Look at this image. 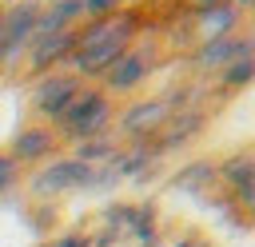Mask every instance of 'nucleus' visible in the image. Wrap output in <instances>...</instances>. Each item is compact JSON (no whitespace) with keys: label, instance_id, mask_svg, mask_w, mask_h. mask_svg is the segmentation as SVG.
<instances>
[{"label":"nucleus","instance_id":"1","mask_svg":"<svg viewBox=\"0 0 255 247\" xmlns=\"http://www.w3.org/2000/svg\"><path fill=\"white\" fill-rule=\"evenodd\" d=\"M116 124V108H112V96L100 88V84H84L80 96L56 116L52 131L60 135V143H84V139H96V135H108Z\"/></svg>","mask_w":255,"mask_h":247},{"label":"nucleus","instance_id":"2","mask_svg":"<svg viewBox=\"0 0 255 247\" xmlns=\"http://www.w3.org/2000/svg\"><path fill=\"white\" fill-rule=\"evenodd\" d=\"M92 183H96V167L76 155H56L28 175L32 199H60L68 191H92Z\"/></svg>","mask_w":255,"mask_h":247},{"label":"nucleus","instance_id":"3","mask_svg":"<svg viewBox=\"0 0 255 247\" xmlns=\"http://www.w3.org/2000/svg\"><path fill=\"white\" fill-rule=\"evenodd\" d=\"M80 88H84V80L76 76V72H68V68H56V72H44V76H36V84H32V112L40 116V120H48V124H56V116L80 96Z\"/></svg>","mask_w":255,"mask_h":247},{"label":"nucleus","instance_id":"4","mask_svg":"<svg viewBox=\"0 0 255 247\" xmlns=\"http://www.w3.org/2000/svg\"><path fill=\"white\" fill-rule=\"evenodd\" d=\"M171 100L167 96H147V100H131L120 116H116V131L120 139L135 143V139H155V131L171 120Z\"/></svg>","mask_w":255,"mask_h":247},{"label":"nucleus","instance_id":"5","mask_svg":"<svg viewBox=\"0 0 255 247\" xmlns=\"http://www.w3.org/2000/svg\"><path fill=\"white\" fill-rule=\"evenodd\" d=\"M151 72H155V52H143V48L131 44V48L100 76V88H104L108 96H124V92H135Z\"/></svg>","mask_w":255,"mask_h":247},{"label":"nucleus","instance_id":"6","mask_svg":"<svg viewBox=\"0 0 255 247\" xmlns=\"http://www.w3.org/2000/svg\"><path fill=\"white\" fill-rule=\"evenodd\" d=\"M4 151H8L20 167H40V163L56 159V151H60V135L52 131V124H28V127H20V131L8 139Z\"/></svg>","mask_w":255,"mask_h":247},{"label":"nucleus","instance_id":"7","mask_svg":"<svg viewBox=\"0 0 255 247\" xmlns=\"http://www.w3.org/2000/svg\"><path fill=\"white\" fill-rule=\"evenodd\" d=\"M243 56H255V36L251 32H231V36H219L211 44H199L191 52V68L195 72H223L227 64L243 60Z\"/></svg>","mask_w":255,"mask_h":247},{"label":"nucleus","instance_id":"8","mask_svg":"<svg viewBox=\"0 0 255 247\" xmlns=\"http://www.w3.org/2000/svg\"><path fill=\"white\" fill-rule=\"evenodd\" d=\"M76 36H80V28H64V32H52V36H36L32 48H28V72H32V76H44V72L64 68L68 56L76 52Z\"/></svg>","mask_w":255,"mask_h":247},{"label":"nucleus","instance_id":"9","mask_svg":"<svg viewBox=\"0 0 255 247\" xmlns=\"http://www.w3.org/2000/svg\"><path fill=\"white\" fill-rule=\"evenodd\" d=\"M239 24H243V8L231 4V0H223L215 8H203V12H191V36H195V44H211L219 36H231V32H239Z\"/></svg>","mask_w":255,"mask_h":247},{"label":"nucleus","instance_id":"10","mask_svg":"<svg viewBox=\"0 0 255 247\" xmlns=\"http://www.w3.org/2000/svg\"><path fill=\"white\" fill-rule=\"evenodd\" d=\"M203 124H207V112H199V108H183V112H171V120L155 131V151L159 155H167V151H179V147H187L199 131H203Z\"/></svg>","mask_w":255,"mask_h":247},{"label":"nucleus","instance_id":"11","mask_svg":"<svg viewBox=\"0 0 255 247\" xmlns=\"http://www.w3.org/2000/svg\"><path fill=\"white\" fill-rule=\"evenodd\" d=\"M80 24H84V0H52V4H40L36 36H52V32L80 28Z\"/></svg>","mask_w":255,"mask_h":247},{"label":"nucleus","instance_id":"12","mask_svg":"<svg viewBox=\"0 0 255 247\" xmlns=\"http://www.w3.org/2000/svg\"><path fill=\"white\" fill-rule=\"evenodd\" d=\"M219 183V171H215V159H191L187 167H179L175 175H171V187L175 191H207V187H215Z\"/></svg>","mask_w":255,"mask_h":247},{"label":"nucleus","instance_id":"13","mask_svg":"<svg viewBox=\"0 0 255 247\" xmlns=\"http://www.w3.org/2000/svg\"><path fill=\"white\" fill-rule=\"evenodd\" d=\"M215 171H219V183H223L227 191H235L239 183H247V179L255 175V151H235V155L219 159Z\"/></svg>","mask_w":255,"mask_h":247},{"label":"nucleus","instance_id":"14","mask_svg":"<svg viewBox=\"0 0 255 247\" xmlns=\"http://www.w3.org/2000/svg\"><path fill=\"white\" fill-rule=\"evenodd\" d=\"M76 151V159H84V163H92V167H104V163H112L116 155H120V139L108 131V135H96V139H84V143H72Z\"/></svg>","mask_w":255,"mask_h":247},{"label":"nucleus","instance_id":"15","mask_svg":"<svg viewBox=\"0 0 255 247\" xmlns=\"http://www.w3.org/2000/svg\"><path fill=\"white\" fill-rule=\"evenodd\" d=\"M255 80V56H243V60H235V64H227L223 72H219V88L223 92H239V88H247Z\"/></svg>","mask_w":255,"mask_h":247},{"label":"nucleus","instance_id":"16","mask_svg":"<svg viewBox=\"0 0 255 247\" xmlns=\"http://www.w3.org/2000/svg\"><path fill=\"white\" fill-rule=\"evenodd\" d=\"M20 179H24V167H20L8 151H0V195L16 191V187H20Z\"/></svg>","mask_w":255,"mask_h":247},{"label":"nucleus","instance_id":"17","mask_svg":"<svg viewBox=\"0 0 255 247\" xmlns=\"http://www.w3.org/2000/svg\"><path fill=\"white\" fill-rule=\"evenodd\" d=\"M124 4L120 0H84V20H104V16H116Z\"/></svg>","mask_w":255,"mask_h":247},{"label":"nucleus","instance_id":"18","mask_svg":"<svg viewBox=\"0 0 255 247\" xmlns=\"http://www.w3.org/2000/svg\"><path fill=\"white\" fill-rule=\"evenodd\" d=\"M191 12H203V8H215V4H223V0H183Z\"/></svg>","mask_w":255,"mask_h":247},{"label":"nucleus","instance_id":"19","mask_svg":"<svg viewBox=\"0 0 255 247\" xmlns=\"http://www.w3.org/2000/svg\"><path fill=\"white\" fill-rule=\"evenodd\" d=\"M120 4H128V0H120Z\"/></svg>","mask_w":255,"mask_h":247}]
</instances>
